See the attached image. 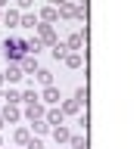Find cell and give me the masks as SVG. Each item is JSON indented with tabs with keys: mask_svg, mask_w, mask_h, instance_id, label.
I'll return each instance as SVG.
<instances>
[{
	"mask_svg": "<svg viewBox=\"0 0 140 149\" xmlns=\"http://www.w3.org/2000/svg\"><path fill=\"white\" fill-rule=\"evenodd\" d=\"M3 3H6V0H0V6H3Z\"/></svg>",
	"mask_w": 140,
	"mask_h": 149,
	"instance_id": "4316f807",
	"label": "cell"
},
{
	"mask_svg": "<svg viewBox=\"0 0 140 149\" xmlns=\"http://www.w3.org/2000/svg\"><path fill=\"white\" fill-rule=\"evenodd\" d=\"M31 127H34V134H47V130H50V124H47V121L41 118V121H34Z\"/></svg>",
	"mask_w": 140,
	"mask_h": 149,
	"instance_id": "ffe728a7",
	"label": "cell"
},
{
	"mask_svg": "<svg viewBox=\"0 0 140 149\" xmlns=\"http://www.w3.org/2000/svg\"><path fill=\"white\" fill-rule=\"evenodd\" d=\"M3 124H6V121H3V115H0V130H3Z\"/></svg>",
	"mask_w": 140,
	"mask_h": 149,
	"instance_id": "484cf974",
	"label": "cell"
},
{
	"mask_svg": "<svg viewBox=\"0 0 140 149\" xmlns=\"http://www.w3.org/2000/svg\"><path fill=\"white\" fill-rule=\"evenodd\" d=\"M19 28H37V16H31V13L19 16Z\"/></svg>",
	"mask_w": 140,
	"mask_h": 149,
	"instance_id": "30bf717a",
	"label": "cell"
},
{
	"mask_svg": "<svg viewBox=\"0 0 140 149\" xmlns=\"http://www.w3.org/2000/svg\"><path fill=\"white\" fill-rule=\"evenodd\" d=\"M3 100H6L9 106H16V102H22V93H19V90H6V96H3Z\"/></svg>",
	"mask_w": 140,
	"mask_h": 149,
	"instance_id": "e0dca14e",
	"label": "cell"
},
{
	"mask_svg": "<svg viewBox=\"0 0 140 149\" xmlns=\"http://www.w3.org/2000/svg\"><path fill=\"white\" fill-rule=\"evenodd\" d=\"M0 84H3V74H0Z\"/></svg>",
	"mask_w": 140,
	"mask_h": 149,
	"instance_id": "83f0119b",
	"label": "cell"
},
{
	"mask_svg": "<svg viewBox=\"0 0 140 149\" xmlns=\"http://www.w3.org/2000/svg\"><path fill=\"white\" fill-rule=\"evenodd\" d=\"M19 118H22V112H19L16 106H9V102H6V106H3V121H19Z\"/></svg>",
	"mask_w": 140,
	"mask_h": 149,
	"instance_id": "ba28073f",
	"label": "cell"
},
{
	"mask_svg": "<svg viewBox=\"0 0 140 149\" xmlns=\"http://www.w3.org/2000/svg\"><path fill=\"white\" fill-rule=\"evenodd\" d=\"M25 74H22V68H19L16 62H9V68L3 72V81H9V84H16V81H22Z\"/></svg>",
	"mask_w": 140,
	"mask_h": 149,
	"instance_id": "5b68a950",
	"label": "cell"
},
{
	"mask_svg": "<svg viewBox=\"0 0 140 149\" xmlns=\"http://www.w3.org/2000/svg\"><path fill=\"white\" fill-rule=\"evenodd\" d=\"M37 40L41 44H56V31L50 25H37Z\"/></svg>",
	"mask_w": 140,
	"mask_h": 149,
	"instance_id": "7a4b0ae2",
	"label": "cell"
},
{
	"mask_svg": "<svg viewBox=\"0 0 140 149\" xmlns=\"http://www.w3.org/2000/svg\"><path fill=\"white\" fill-rule=\"evenodd\" d=\"M78 106H81V102H65V106H62V115H75V112H78Z\"/></svg>",
	"mask_w": 140,
	"mask_h": 149,
	"instance_id": "d6986e66",
	"label": "cell"
},
{
	"mask_svg": "<svg viewBox=\"0 0 140 149\" xmlns=\"http://www.w3.org/2000/svg\"><path fill=\"white\" fill-rule=\"evenodd\" d=\"M31 78H37V84H44V87H50V84H53V74L47 72V68H37Z\"/></svg>",
	"mask_w": 140,
	"mask_h": 149,
	"instance_id": "8992f818",
	"label": "cell"
},
{
	"mask_svg": "<svg viewBox=\"0 0 140 149\" xmlns=\"http://www.w3.org/2000/svg\"><path fill=\"white\" fill-rule=\"evenodd\" d=\"M31 3H34V0H19V6H22V9H28Z\"/></svg>",
	"mask_w": 140,
	"mask_h": 149,
	"instance_id": "d4e9b609",
	"label": "cell"
},
{
	"mask_svg": "<svg viewBox=\"0 0 140 149\" xmlns=\"http://www.w3.org/2000/svg\"><path fill=\"white\" fill-rule=\"evenodd\" d=\"M87 100V90H84V87H78V90H75V102H84Z\"/></svg>",
	"mask_w": 140,
	"mask_h": 149,
	"instance_id": "603a6c76",
	"label": "cell"
},
{
	"mask_svg": "<svg viewBox=\"0 0 140 149\" xmlns=\"http://www.w3.org/2000/svg\"><path fill=\"white\" fill-rule=\"evenodd\" d=\"M65 65L69 68H81V53H69L65 56Z\"/></svg>",
	"mask_w": 140,
	"mask_h": 149,
	"instance_id": "9a60e30c",
	"label": "cell"
},
{
	"mask_svg": "<svg viewBox=\"0 0 140 149\" xmlns=\"http://www.w3.org/2000/svg\"><path fill=\"white\" fill-rule=\"evenodd\" d=\"M44 121H47V124H62V109H50V112H44Z\"/></svg>",
	"mask_w": 140,
	"mask_h": 149,
	"instance_id": "52a82bcc",
	"label": "cell"
},
{
	"mask_svg": "<svg viewBox=\"0 0 140 149\" xmlns=\"http://www.w3.org/2000/svg\"><path fill=\"white\" fill-rule=\"evenodd\" d=\"M25 118H28V121H41V118H44V106H41V102H28Z\"/></svg>",
	"mask_w": 140,
	"mask_h": 149,
	"instance_id": "277c9868",
	"label": "cell"
},
{
	"mask_svg": "<svg viewBox=\"0 0 140 149\" xmlns=\"http://www.w3.org/2000/svg\"><path fill=\"white\" fill-rule=\"evenodd\" d=\"M37 100H41V96H37L34 90H25V93H22V102H37Z\"/></svg>",
	"mask_w": 140,
	"mask_h": 149,
	"instance_id": "44dd1931",
	"label": "cell"
},
{
	"mask_svg": "<svg viewBox=\"0 0 140 149\" xmlns=\"http://www.w3.org/2000/svg\"><path fill=\"white\" fill-rule=\"evenodd\" d=\"M53 137H56V143H65V140L72 137V134H69V130H65L62 124H56V127H53Z\"/></svg>",
	"mask_w": 140,
	"mask_h": 149,
	"instance_id": "7c38bea8",
	"label": "cell"
},
{
	"mask_svg": "<svg viewBox=\"0 0 140 149\" xmlns=\"http://www.w3.org/2000/svg\"><path fill=\"white\" fill-rule=\"evenodd\" d=\"M19 68H22V74H34L37 72V56H22V62H19Z\"/></svg>",
	"mask_w": 140,
	"mask_h": 149,
	"instance_id": "3957f363",
	"label": "cell"
},
{
	"mask_svg": "<svg viewBox=\"0 0 140 149\" xmlns=\"http://www.w3.org/2000/svg\"><path fill=\"white\" fill-rule=\"evenodd\" d=\"M3 56H6V62H22V56H28V40L25 37H6L3 40Z\"/></svg>",
	"mask_w": 140,
	"mask_h": 149,
	"instance_id": "6da1fadb",
	"label": "cell"
},
{
	"mask_svg": "<svg viewBox=\"0 0 140 149\" xmlns=\"http://www.w3.org/2000/svg\"><path fill=\"white\" fill-rule=\"evenodd\" d=\"M69 143H72L75 149H87V143H84V137H69Z\"/></svg>",
	"mask_w": 140,
	"mask_h": 149,
	"instance_id": "7402d4cb",
	"label": "cell"
},
{
	"mask_svg": "<svg viewBox=\"0 0 140 149\" xmlns=\"http://www.w3.org/2000/svg\"><path fill=\"white\" fill-rule=\"evenodd\" d=\"M65 56H69V47L56 40V44H53V59H65Z\"/></svg>",
	"mask_w": 140,
	"mask_h": 149,
	"instance_id": "5bb4252c",
	"label": "cell"
},
{
	"mask_svg": "<svg viewBox=\"0 0 140 149\" xmlns=\"http://www.w3.org/2000/svg\"><path fill=\"white\" fill-rule=\"evenodd\" d=\"M44 102H59V87H44Z\"/></svg>",
	"mask_w": 140,
	"mask_h": 149,
	"instance_id": "9c48e42d",
	"label": "cell"
},
{
	"mask_svg": "<svg viewBox=\"0 0 140 149\" xmlns=\"http://www.w3.org/2000/svg\"><path fill=\"white\" fill-rule=\"evenodd\" d=\"M41 19H44V22H56V19H59V9H56V6L41 9Z\"/></svg>",
	"mask_w": 140,
	"mask_h": 149,
	"instance_id": "8fae6325",
	"label": "cell"
},
{
	"mask_svg": "<svg viewBox=\"0 0 140 149\" xmlns=\"http://www.w3.org/2000/svg\"><path fill=\"white\" fill-rule=\"evenodd\" d=\"M65 47H69V50H81V47H84V34H72Z\"/></svg>",
	"mask_w": 140,
	"mask_h": 149,
	"instance_id": "4fadbf2b",
	"label": "cell"
},
{
	"mask_svg": "<svg viewBox=\"0 0 140 149\" xmlns=\"http://www.w3.org/2000/svg\"><path fill=\"white\" fill-rule=\"evenodd\" d=\"M28 140H31L28 127H19V130H16V143H28Z\"/></svg>",
	"mask_w": 140,
	"mask_h": 149,
	"instance_id": "ac0fdd59",
	"label": "cell"
},
{
	"mask_svg": "<svg viewBox=\"0 0 140 149\" xmlns=\"http://www.w3.org/2000/svg\"><path fill=\"white\" fill-rule=\"evenodd\" d=\"M3 22H6L9 28H19V13H16V9H9L6 16H3Z\"/></svg>",
	"mask_w": 140,
	"mask_h": 149,
	"instance_id": "2e32d148",
	"label": "cell"
},
{
	"mask_svg": "<svg viewBox=\"0 0 140 149\" xmlns=\"http://www.w3.org/2000/svg\"><path fill=\"white\" fill-rule=\"evenodd\" d=\"M25 146H28V149H44V146H41V140H28Z\"/></svg>",
	"mask_w": 140,
	"mask_h": 149,
	"instance_id": "cb8c5ba5",
	"label": "cell"
}]
</instances>
